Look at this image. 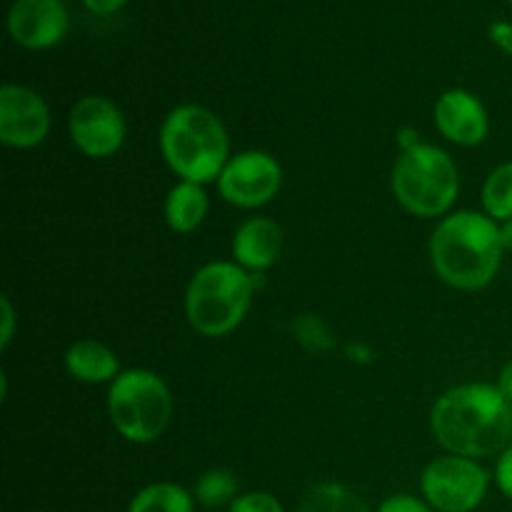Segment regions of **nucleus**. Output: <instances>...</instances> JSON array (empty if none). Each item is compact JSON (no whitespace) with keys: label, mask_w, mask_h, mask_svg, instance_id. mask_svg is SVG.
<instances>
[{"label":"nucleus","mask_w":512,"mask_h":512,"mask_svg":"<svg viewBox=\"0 0 512 512\" xmlns=\"http://www.w3.org/2000/svg\"><path fill=\"white\" fill-rule=\"evenodd\" d=\"M430 433L448 455L490 458L512 445V403L498 385H455L435 400Z\"/></svg>","instance_id":"obj_1"},{"label":"nucleus","mask_w":512,"mask_h":512,"mask_svg":"<svg viewBox=\"0 0 512 512\" xmlns=\"http://www.w3.org/2000/svg\"><path fill=\"white\" fill-rule=\"evenodd\" d=\"M500 223L478 210H458L435 225L430 263L435 275L455 290H483L503 265Z\"/></svg>","instance_id":"obj_2"},{"label":"nucleus","mask_w":512,"mask_h":512,"mask_svg":"<svg viewBox=\"0 0 512 512\" xmlns=\"http://www.w3.org/2000/svg\"><path fill=\"white\" fill-rule=\"evenodd\" d=\"M160 153L168 168L180 180L190 183H218L228 165L230 135L220 115L203 105H178L160 125Z\"/></svg>","instance_id":"obj_3"},{"label":"nucleus","mask_w":512,"mask_h":512,"mask_svg":"<svg viewBox=\"0 0 512 512\" xmlns=\"http://www.w3.org/2000/svg\"><path fill=\"white\" fill-rule=\"evenodd\" d=\"M258 275L240 268L235 260H213L195 270L185 288V315L193 330L205 338L233 333L253 305Z\"/></svg>","instance_id":"obj_4"},{"label":"nucleus","mask_w":512,"mask_h":512,"mask_svg":"<svg viewBox=\"0 0 512 512\" xmlns=\"http://www.w3.org/2000/svg\"><path fill=\"white\" fill-rule=\"evenodd\" d=\"M390 188L400 208L418 218H445L460 195V173L443 148L420 143L398 155Z\"/></svg>","instance_id":"obj_5"},{"label":"nucleus","mask_w":512,"mask_h":512,"mask_svg":"<svg viewBox=\"0 0 512 512\" xmlns=\"http://www.w3.org/2000/svg\"><path fill=\"white\" fill-rule=\"evenodd\" d=\"M108 415L115 433L128 443H155L173 418V393L153 370H123L108 388Z\"/></svg>","instance_id":"obj_6"},{"label":"nucleus","mask_w":512,"mask_h":512,"mask_svg":"<svg viewBox=\"0 0 512 512\" xmlns=\"http://www.w3.org/2000/svg\"><path fill=\"white\" fill-rule=\"evenodd\" d=\"M490 490V473L480 460L443 455L425 465L420 495L435 512H473Z\"/></svg>","instance_id":"obj_7"},{"label":"nucleus","mask_w":512,"mask_h":512,"mask_svg":"<svg viewBox=\"0 0 512 512\" xmlns=\"http://www.w3.org/2000/svg\"><path fill=\"white\" fill-rule=\"evenodd\" d=\"M280 188H283V165L265 150L235 153L218 178L220 198L243 210H258L273 203Z\"/></svg>","instance_id":"obj_8"},{"label":"nucleus","mask_w":512,"mask_h":512,"mask_svg":"<svg viewBox=\"0 0 512 512\" xmlns=\"http://www.w3.org/2000/svg\"><path fill=\"white\" fill-rule=\"evenodd\" d=\"M68 133L75 148L95 160L110 158L125 143L123 110L105 95H85L70 108Z\"/></svg>","instance_id":"obj_9"},{"label":"nucleus","mask_w":512,"mask_h":512,"mask_svg":"<svg viewBox=\"0 0 512 512\" xmlns=\"http://www.w3.org/2000/svg\"><path fill=\"white\" fill-rule=\"evenodd\" d=\"M50 125L53 118L43 95L15 83L0 88V143L30 150L48 138Z\"/></svg>","instance_id":"obj_10"},{"label":"nucleus","mask_w":512,"mask_h":512,"mask_svg":"<svg viewBox=\"0 0 512 512\" xmlns=\"http://www.w3.org/2000/svg\"><path fill=\"white\" fill-rule=\"evenodd\" d=\"M68 25L63 0H15L8 10V33L20 48H55L68 33Z\"/></svg>","instance_id":"obj_11"},{"label":"nucleus","mask_w":512,"mask_h":512,"mask_svg":"<svg viewBox=\"0 0 512 512\" xmlns=\"http://www.w3.org/2000/svg\"><path fill=\"white\" fill-rule=\"evenodd\" d=\"M433 120L440 135L460 148H475L490 133V115L483 100L463 88L445 90L435 100Z\"/></svg>","instance_id":"obj_12"},{"label":"nucleus","mask_w":512,"mask_h":512,"mask_svg":"<svg viewBox=\"0 0 512 512\" xmlns=\"http://www.w3.org/2000/svg\"><path fill=\"white\" fill-rule=\"evenodd\" d=\"M283 253V228L273 218H248L233 235V260L248 273L273 268Z\"/></svg>","instance_id":"obj_13"},{"label":"nucleus","mask_w":512,"mask_h":512,"mask_svg":"<svg viewBox=\"0 0 512 512\" xmlns=\"http://www.w3.org/2000/svg\"><path fill=\"white\" fill-rule=\"evenodd\" d=\"M65 370L78 383L103 385L113 383L123 370L113 348L93 338H80L65 350Z\"/></svg>","instance_id":"obj_14"},{"label":"nucleus","mask_w":512,"mask_h":512,"mask_svg":"<svg viewBox=\"0 0 512 512\" xmlns=\"http://www.w3.org/2000/svg\"><path fill=\"white\" fill-rule=\"evenodd\" d=\"M210 200L205 193V185L190 183V180H178L173 188L168 190L163 203L165 223L173 233L188 235L203 225L205 215H208Z\"/></svg>","instance_id":"obj_15"},{"label":"nucleus","mask_w":512,"mask_h":512,"mask_svg":"<svg viewBox=\"0 0 512 512\" xmlns=\"http://www.w3.org/2000/svg\"><path fill=\"white\" fill-rule=\"evenodd\" d=\"M195 498L178 483H150L130 500L128 512H195Z\"/></svg>","instance_id":"obj_16"},{"label":"nucleus","mask_w":512,"mask_h":512,"mask_svg":"<svg viewBox=\"0 0 512 512\" xmlns=\"http://www.w3.org/2000/svg\"><path fill=\"white\" fill-rule=\"evenodd\" d=\"M298 512H370V508L348 485L320 483L305 493Z\"/></svg>","instance_id":"obj_17"},{"label":"nucleus","mask_w":512,"mask_h":512,"mask_svg":"<svg viewBox=\"0 0 512 512\" xmlns=\"http://www.w3.org/2000/svg\"><path fill=\"white\" fill-rule=\"evenodd\" d=\"M480 203H483V213L495 223L512 220V160L490 170L480 190Z\"/></svg>","instance_id":"obj_18"},{"label":"nucleus","mask_w":512,"mask_h":512,"mask_svg":"<svg viewBox=\"0 0 512 512\" xmlns=\"http://www.w3.org/2000/svg\"><path fill=\"white\" fill-rule=\"evenodd\" d=\"M238 475L233 470H225V468H213L208 473H203L198 478L193 488V498L195 503H200L203 508L215 510V508H223V505H233V500L238 498Z\"/></svg>","instance_id":"obj_19"},{"label":"nucleus","mask_w":512,"mask_h":512,"mask_svg":"<svg viewBox=\"0 0 512 512\" xmlns=\"http://www.w3.org/2000/svg\"><path fill=\"white\" fill-rule=\"evenodd\" d=\"M228 512H285L283 503L273 493L265 490H253V493H240L233 500Z\"/></svg>","instance_id":"obj_20"},{"label":"nucleus","mask_w":512,"mask_h":512,"mask_svg":"<svg viewBox=\"0 0 512 512\" xmlns=\"http://www.w3.org/2000/svg\"><path fill=\"white\" fill-rule=\"evenodd\" d=\"M375 512H435V510L430 508L423 498H415V495H408V493H398L385 498Z\"/></svg>","instance_id":"obj_21"},{"label":"nucleus","mask_w":512,"mask_h":512,"mask_svg":"<svg viewBox=\"0 0 512 512\" xmlns=\"http://www.w3.org/2000/svg\"><path fill=\"white\" fill-rule=\"evenodd\" d=\"M493 478L500 493H503L508 500H512V445H508V448L498 455Z\"/></svg>","instance_id":"obj_22"},{"label":"nucleus","mask_w":512,"mask_h":512,"mask_svg":"<svg viewBox=\"0 0 512 512\" xmlns=\"http://www.w3.org/2000/svg\"><path fill=\"white\" fill-rule=\"evenodd\" d=\"M0 310H3V333H0V348H8L10 340H13V333H15V310H13V303H10L8 295H3L0 298Z\"/></svg>","instance_id":"obj_23"},{"label":"nucleus","mask_w":512,"mask_h":512,"mask_svg":"<svg viewBox=\"0 0 512 512\" xmlns=\"http://www.w3.org/2000/svg\"><path fill=\"white\" fill-rule=\"evenodd\" d=\"M490 40H493L503 53L512 55V23H508V20H498V23L490 25Z\"/></svg>","instance_id":"obj_24"},{"label":"nucleus","mask_w":512,"mask_h":512,"mask_svg":"<svg viewBox=\"0 0 512 512\" xmlns=\"http://www.w3.org/2000/svg\"><path fill=\"white\" fill-rule=\"evenodd\" d=\"M83 3H85V8L90 10V13L110 15V13H115V10L123 8L128 0H83Z\"/></svg>","instance_id":"obj_25"},{"label":"nucleus","mask_w":512,"mask_h":512,"mask_svg":"<svg viewBox=\"0 0 512 512\" xmlns=\"http://www.w3.org/2000/svg\"><path fill=\"white\" fill-rule=\"evenodd\" d=\"M495 385H498L500 393H503L505 398L512 403V360H508V363L503 365V370H500V375H498V383Z\"/></svg>","instance_id":"obj_26"},{"label":"nucleus","mask_w":512,"mask_h":512,"mask_svg":"<svg viewBox=\"0 0 512 512\" xmlns=\"http://www.w3.org/2000/svg\"><path fill=\"white\" fill-rule=\"evenodd\" d=\"M423 143V140L418 138V133H415L413 128H403L398 133V145H400V153H403V150H410V148H415V145H420Z\"/></svg>","instance_id":"obj_27"},{"label":"nucleus","mask_w":512,"mask_h":512,"mask_svg":"<svg viewBox=\"0 0 512 512\" xmlns=\"http://www.w3.org/2000/svg\"><path fill=\"white\" fill-rule=\"evenodd\" d=\"M500 243H503V250H510L512 253V220L500 223Z\"/></svg>","instance_id":"obj_28"},{"label":"nucleus","mask_w":512,"mask_h":512,"mask_svg":"<svg viewBox=\"0 0 512 512\" xmlns=\"http://www.w3.org/2000/svg\"><path fill=\"white\" fill-rule=\"evenodd\" d=\"M510 3H512V0H510Z\"/></svg>","instance_id":"obj_29"}]
</instances>
